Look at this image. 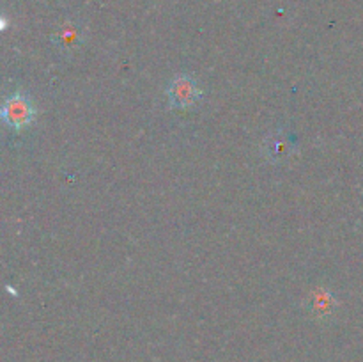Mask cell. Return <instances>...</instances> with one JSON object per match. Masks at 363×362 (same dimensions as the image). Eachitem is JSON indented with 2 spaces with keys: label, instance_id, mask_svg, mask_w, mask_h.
Returning <instances> with one entry per match:
<instances>
[{
  "label": "cell",
  "instance_id": "1",
  "mask_svg": "<svg viewBox=\"0 0 363 362\" xmlns=\"http://www.w3.org/2000/svg\"><path fill=\"white\" fill-rule=\"evenodd\" d=\"M2 116L11 128L20 130V128L32 123V119H34V106L30 105L28 98H25L23 94H13L4 103Z\"/></svg>",
  "mask_w": 363,
  "mask_h": 362
},
{
  "label": "cell",
  "instance_id": "2",
  "mask_svg": "<svg viewBox=\"0 0 363 362\" xmlns=\"http://www.w3.org/2000/svg\"><path fill=\"white\" fill-rule=\"evenodd\" d=\"M169 99L176 109H190L199 99V87L194 78L181 75L169 85Z\"/></svg>",
  "mask_w": 363,
  "mask_h": 362
}]
</instances>
